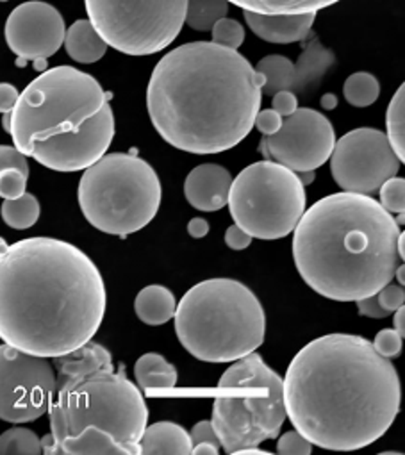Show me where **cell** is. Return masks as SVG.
I'll return each mask as SVG.
<instances>
[{"instance_id":"6da1fadb","label":"cell","mask_w":405,"mask_h":455,"mask_svg":"<svg viewBox=\"0 0 405 455\" xmlns=\"http://www.w3.org/2000/svg\"><path fill=\"white\" fill-rule=\"evenodd\" d=\"M282 382L286 416L295 430L325 450L366 448L400 412L398 371L362 336L313 339L293 357Z\"/></svg>"},{"instance_id":"7a4b0ae2","label":"cell","mask_w":405,"mask_h":455,"mask_svg":"<svg viewBox=\"0 0 405 455\" xmlns=\"http://www.w3.org/2000/svg\"><path fill=\"white\" fill-rule=\"evenodd\" d=\"M97 265L75 245L26 238L0 254V339L52 359L90 341L106 315Z\"/></svg>"},{"instance_id":"3957f363","label":"cell","mask_w":405,"mask_h":455,"mask_svg":"<svg viewBox=\"0 0 405 455\" xmlns=\"http://www.w3.org/2000/svg\"><path fill=\"white\" fill-rule=\"evenodd\" d=\"M265 76L238 51L193 42L155 65L147 108L152 125L171 147L220 154L242 143L261 109Z\"/></svg>"},{"instance_id":"277c9868","label":"cell","mask_w":405,"mask_h":455,"mask_svg":"<svg viewBox=\"0 0 405 455\" xmlns=\"http://www.w3.org/2000/svg\"><path fill=\"white\" fill-rule=\"evenodd\" d=\"M398 223L369 195L341 191L304 211L293 229L300 277L334 302H357L393 281Z\"/></svg>"},{"instance_id":"5b68a950","label":"cell","mask_w":405,"mask_h":455,"mask_svg":"<svg viewBox=\"0 0 405 455\" xmlns=\"http://www.w3.org/2000/svg\"><path fill=\"white\" fill-rule=\"evenodd\" d=\"M111 93L74 67L38 76L12 111L15 148L54 172H81L97 163L115 138Z\"/></svg>"},{"instance_id":"8992f818","label":"cell","mask_w":405,"mask_h":455,"mask_svg":"<svg viewBox=\"0 0 405 455\" xmlns=\"http://www.w3.org/2000/svg\"><path fill=\"white\" fill-rule=\"evenodd\" d=\"M49 418L60 453L139 455L148 407L139 387L111 368L58 380Z\"/></svg>"},{"instance_id":"52a82bcc","label":"cell","mask_w":405,"mask_h":455,"mask_svg":"<svg viewBox=\"0 0 405 455\" xmlns=\"http://www.w3.org/2000/svg\"><path fill=\"white\" fill-rule=\"evenodd\" d=\"M173 318L180 345L204 363H234L265 341V309L256 293L234 279L195 284Z\"/></svg>"},{"instance_id":"ba28073f","label":"cell","mask_w":405,"mask_h":455,"mask_svg":"<svg viewBox=\"0 0 405 455\" xmlns=\"http://www.w3.org/2000/svg\"><path fill=\"white\" fill-rule=\"evenodd\" d=\"M282 384V377L256 352L224 371L211 423L227 453L236 455L279 435L286 419Z\"/></svg>"},{"instance_id":"9c48e42d","label":"cell","mask_w":405,"mask_h":455,"mask_svg":"<svg viewBox=\"0 0 405 455\" xmlns=\"http://www.w3.org/2000/svg\"><path fill=\"white\" fill-rule=\"evenodd\" d=\"M79 205L100 233L134 235L155 218L161 182L155 170L132 154H104L79 180Z\"/></svg>"},{"instance_id":"30bf717a","label":"cell","mask_w":405,"mask_h":455,"mask_svg":"<svg viewBox=\"0 0 405 455\" xmlns=\"http://www.w3.org/2000/svg\"><path fill=\"white\" fill-rule=\"evenodd\" d=\"M227 204L247 235L281 240L293 233L306 211V188L297 172L266 159L247 166L233 180Z\"/></svg>"},{"instance_id":"8fae6325","label":"cell","mask_w":405,"mask_h":455,"mask_svg":"<svg viewBox=\"0 0 405 455\" xmlns=\"http://www.w3.org/2000/svg\"><path fill=\"white\" fill-rule=\"evenodd\" d=\"M91 26L127 56H150L180 33L187 0H84Z\"/></svg>"},{"instance_id":"7c38bea8","label":"cell","mask_w":405,"mask_h":455,"mask_svg":"<svg viewBox=\"0 0 405 455\" xmlns=\"http://www.w3.org/2000/svg\"><path fill=\"white\" fill-rule=\"evenodd\" d=\"M54 366L12 345H0V419L31 423L49 412L56 393Z\"/></svg>"},{"instance_id":"4fadbf2b","label":"cell","mask_w":405,"mask_h":455,"mask_svg":"<svg viewBox=\"0 0 405 455\" xmlns=\"http://www.w3.org/2000/svg\"><path fill=\"white\" fill-rule=\"evenodd\" d=\"M330 172L341 189L371 195L400 170L401 161L378 129L361 127L334 143Z\"/></svg>"},{"instance_id":"5bb4252c","label":"cell","mask_w":405,"mask_h":455,"mask_svg":"<svg viewBox=\"0 0 405 455\" xmlns=\"http://www.w3.org/2000/svg\"><path fill=\"white\" fill-rule=\"evenodd\" d=\"M336 143L330 120L309 108H298L286 116L281 129L265 136L259 152L293 172H314L327 163Z\"/></svg>"},{"instance_id":"9a60e30c","label":"cell","mask_w":405,"mask_h":455,"mask_svg":"<svg viewBox=\"0 0 405 455\" xmlns=\"http://www.w3.org/2000/svg\"><path fill=\"white\" fill-rule=\"evenodd\" d=\"M67 28L61 13L42 0L24 3L6 22V44L24 61H47L65 42Z\"/></svg>"},{"instance_id":"2e32d148","label":"cell","mask_w":405,"mask_h":455,"mask_svg":"<svg viewBox=\"0 0 405 455\" xmlns=\"http://www.w3.org/2000/svg\"><path fill=\"white\" fill-rule=\"evenodd\" d=\"M334 63V52L325 49L318 38H313L306 45L297 63L281 54L266 56L256 67L265 76L261 93L275 95L277 92H291L295 95H307L316 92Z\"/></svg>"},{"instance_id":"e0dca14e","label":"cell","mask_w":405,"mask_h":455,"mask_svg":"<svg viewBox=\"0 0 405 455\" xmlns=\"http://www.w3.org/2000/svg\"><path fill=\"white\" fill-rule=\"evenodd\" d=\"M231 184L233 177L227 168L206 163L189 172L184 182V195L191 207L213 212L227 205Z\"/></svg>"},{"instance_id":"ac0fdd59","label":"cell","mask_w":405,"mask_h":455,"mask_svg":"<svg viewBox=\"0 0 405 455\" xmlns=\"http://www.w3.org/2000/svg\"><path fill=\"white\" fill-rule=\"evenodd\" d=\"M316 20V13L306 15H259L245 12V22L256 36L268 44L290 45L304 42Z\"/></svg>"},{"instance_id":"d6986e66","label":"cell","mask_w":405,"mask_h":455,"mask_svg":"<svg viewBox=\"0 0 405 455\" xmlns=\"http://www.w3.org/2000/svg\"><path fill=\"white\" fill-rule=\"evenodd\" d=\"M52 361H54V370H56L58 380L90 373L95 370L115 368L111 352L106 347H102L91 339L86 341L84 345L74 348L72 352L52 357Z\"/></svg>"},{"instance_id":"ffe728a7","label":"cell","mask_w":405,"mask_h":455,"mask_svg":"<svg viewBox=\"0 0 405 455\" xmlns=\"http://www.w3.org/2000/svg\"><path fill=\"white\" fill-rule=\"evenodd\" d=\"M141 453L145 455H186L191 453V437L180 425L173 421H157L147 425L141 439Z\"/></svg>"},{"instance_id":"44dd1931","label":"cell","mask_w":405,"mask_h":455,"mask_svg":"<svg viewBox=\"0 0 405 455\" xmlns=\"http://www.w3.org/2000/svg\"><path fill=\"white\" fill-rule=\"evenodd\" d=\"M68 56L83 65L100 61L107 52V44L100 38L90 20H77L67 29L63 42Z\"/></svg>"},{"instance_id":"7402d4cb","label":"cell","mask_w":405,"mask_h":455,"mask_svg":"<svg viewBox=\"0 0 405 455\" xmlns=\"http://www.w3.org/2000/svg\"><path fill=\"white\" fill-rule=\"evenodd\" d=\"M175 309L177 300L173 293L161 284L143 288L134 300L136 316L147 325H164L175 316Z\"/></svg>"},{"instance_id":"603a6c76","label":"cell","mask_w":405,"mask_h":455,"mask_svg":"<svg viewBox=\"0 0 405 455\" xmlns=\"http://www.w3.org/2000/svg\"><path fill=\"white\" fill-rule=\"evenodd\" d=\"M136 382L141 389H171L177 384V368L168 363L161 354L148 352L134 364Z\"/></svg>"},{"instance_id":"cb8c5ba5","label":"cell","mask_w":405,"mask_h":455,"mask_svg":"<svg viewBox=\"0 0 405 455\" xmlns=\"http://www.w3.org/2000/svg\"><path fill=\"white\" fill-rule=\"evenodd\" d=\"M227 3L259 15H306L329 8L339 0H227Z\"/></svg>"},{"instance_id":"d4e9b609","label":"cell","mask_w":405,"mask_h":455,"mask_svg":"<svg viewBox=\"0 0 405 455\" xmlns=\"http://www.w3.org/2000/svg\"><path fill=\"white\" fill-rule=\"evenodd\" d=\"M40 202L33 193H24L19 198H10L3 202L0 212H3V220L12 229L26 231L38 221L40 218Z\"/></svg>"},{"instance_id":"484cf974","label":"cell","mask_w":405,"mask_h":455,"mask_svg":"<svg viewBox=\"0 0 405 455\" xmlns=\"http://www.w3.org/2000/svg\"><path fill=\"white\" fill-rule=\"evenodd\" d=\"M229 13L227 0H187L184 22L195 31H211Z\"/></svg>"},{"instance_id":"4316f807","label":"cell","mask_w":405,"mask_h":455,"mask_svg":"<svg viewBox=\"0 0 405 455\" xmlns=\"http://www.w3.org/2000/svg\"><path fill=\"white\" fill-rule=\"evenodd\" d=\"M405 88L403 84L394 93L385 113V136L398 159L405 161Z\"/></svg>"},{"instance_id":"83f0119b","label":"cell","mask_w":405,"mask_h":455,"mask_svg":"<svg viewBox=\"0 0 405 455\" xmlns=\"http://www.w3.org/2000/svg\"><path fill=\"white\" fill-rule=\"evenodd\" d=\"M343 93L350 106L368 108L377 102L380 95V84L375 76L368 72H355L346 79Z\"/></svg>"},{"instance_id":"f1b7e54d","label":"cell","mask_w":405,"mask_h":455,"mask_svg":"<svg viewBox=\"0 0 405 455\" xmlns=\"http://www.w3.org/2000/svg\"><path fill=\"white\" fill-rule=\"evenodd\" d=\"M42 441L31 428L13 427L0 435V455H40Z\"/></svg>"},{"instance_id":"f546056e","label":"cell","mask_w":405,"mask_h":455,"mask_svg":"<svg viewBox=\"0 0 405 455\" xmlns=\"http://www.w3.org/2000/svg\"><path fill=\"white\" fill-rule=\"evenodd\" d=\"M211 31H213V44L231 51H238L245 42V29L234 19H227V17L220 19Z\"/></svg>"},{"instance_id":"4dcf8cb0","label":"cell","mask_w":405,"mask_h":455,"mask_svg":"<svg viewBox=\"0 0 405 455\" xmlns=\"http://www.w3.org/2000/svg\"><path fill=\"white\" fill-rule=\"evenodd\" d=\"M380 205L393 214H403L405 211V180L401 177L387 179L380 188Z\"/></svg>"},{"instance_id":"1f68e13d","label":"cell","mask_w":405,"mask_h":455,"mask_svg":"<svg viewBox=\"0 0 405 455\" xmlns=\"http://www.w3.org/2000/svg\"><path fill=\"white\" fill-rule=\"evenodd\" d=\"M28 179H29V175H26L15 168L0 172V196H3L4 200L22 196L28 189Z\"/></svg>"},{"instance_id":"d6a6232c","label":"cell","mask_w":405,"mask_h":455,"mask_svg":"<svg viewBox=\"0 0 405 455\" xmlns=\"http://www.w3.org/2000/svg\"><path fill=\"white\" fill-rule=\"evenodd\" d=\"M277 451L281 455H309L313 451V444L298 430H290L281 435Z\"/></svg>"},{"instance_id":"836d02e7","label":"cell","mask_w":405,"mask_h":455,"mask_svg":"<svg viewBox=\"0 0 405 455\" xmlns=\"http://www.w3.org/2000/svg\"><path fill=\"white\" fill-rule=\"evenodd\" d=\"M401 341H403V338L394 329H384L375 336L371 345L380 355L391 359V357H398L401 354Z\"/></svg>"},{"instance_id":"e575fe53","label":"cell","mask_w":405,"mask_h":455,"mask_svg":"<svg viewBox=\"0 0 405 455\" xmlns=\"http://www.w3.org/2000/svg\"><path fill=\"white\" fill-rule=\"evenodd\" d=\"M378 304L382 309H385L389 315L394 313L398 307H403L405 304V291L400 284H394L393 281L387 283L384 288H380L375 293Z\"/></svg>"},{"instance_id":"d590c367","label":"cell","mask_w":405,"mask_h":455,"mask_svg":"<svg viewBox=\"0 0 405 455\" xmlns=\"http://www.w3.org/2000/svg\"><path fill=\"white\" fill-rule=\"evenodd\" d=\"M20 170L22 173L29 175V164H28V157L19 152L15 147H8V145H0V172L4 170Z\"/></svg>"},{"instance_id":"8d00e7d4","label":"cell","mask_w":405,"mask_h":455,"mask_svg":"<svg viewBox=\"0 0 405 455\" xmlns=\"http://www.w3.org/2000/svg\"><path fill=\"white\" fill-rule=\"evenodd\" d=\"M282 122H284V116H281L277 111H274V109H265V111H261V109H259V113L256 115L254 125H256V129H258L259 132H263L265 136H272V134H275V132L281 129Z\"/></svg>"},{"instance_id":"74e56055","label":"cell","mask_w":405,"mask_h":455,"mask_svg":"<svg viewBox=\"0 0 405 455\" xmlns=\"http://www.w3.org/2000/svg\"><path fill=\"white\" fill-rule=\"evenodd\" d=\"M189 437H191V444L213 443L217 448H222L220 439H218V435H217V432H215L211 421H198V423L191 428Z\"/></svg>"},{"instance_id":"f35d334b","label":"cell","mask_w":405,"mask_h":455,"mask_svg":"<svg viewBox=\"0 0 405 455\" xmlns=\"http://www.w3.org/2000/svg\"><path fill=\"white\" fill-rule=\"evenodd\" d=\"M274 111H277L281 116H290L298 109V99L291 92H277L274 95Z\"/></svg>"},{"instance_id":"ab89813d","label":"cell","mask_w":405,"mask_h":455,"mask_svg":"<svg viewBox=\"0 0 405 455\" xmlns=\"http://www.w3.org/2000/svg\"><path fill=\"white\" fill-rule=\"evenodd\" d=\"M252 240L254 238L250 235H247L243 229H240L238 225L229 227L227 233H226V245L229 249H233V251H245V249H249Z\"/></svg>"},{"instance_id":"60d3db41","label":"cell","mask_w":405,"mask_h":455,"mask_svg":"<svg viewBox=\"0 0 405 455\" xmlns=\"http://www.w3.org/2000/svg\"><path fill=\"white\" fill-rule=\"evenodd\" d=\"M355 306H357V311H359V315H361V316L377 318V320H378V318H385V316H389V313H387L385 309H382V307H380V304H378V300H377V297H375V295L357 300V302H355Z\"/></svg>"},{"instance_id":"b9f144b4","label":"cell","mask_w":405,"mask_h":455,"mask_svg":"<svg viewBox=\"0 0 405 455\" xmlns=\"http://www.w3.org/2000/svg\"><path fill=\"white\" fill-rule=\"evenodd\" d=\"M19 97H20V93L17 92V88L13 84L0 83V113L3 115L12 113Z\"/></svg>"},{"instance_id":"7bdbcfd3","label":"cell","mask_w":405,"mask_h":455,"mask_svg":"<svg viewBox=\"0 0 405 455\" xmlns=\"http://www.w3.org/2000/svg\"><path fill=\"white\" fill-rule=\"evenodd\" d=\"M187 235L191 238H195V240H200V238L208 236L210 235V223H208V220L198 218V216L189 220V223H187Z\"/></svg>"},{"instance_id":"ee69618b","label":"cell","mask_w":405,"mask_h":455,"mask_svg":"<svg viewBox=\"0 0 405 455\" xmlns=\"http://www.w3.org/2000/svg\"><path fill=\"white\" fill-rule=\"evenodd\" d=\"M218 451H220V448H217L213 443H198V444H193V448H191V453H195V455H200V453L217 455Z\"/></svg>"},{"instance_id":"f6af8a7d","label":"cell","mask_w":405,"mask_h":455,"mask_svg":"<svg viewBox=\"0 0 405 455\" xmlns=\"http://www.w3.org/2000/svg\"><path fill=\"white\" fill-rule=\"evenodd\" d=\"M393 325H394V331L403 338V336H405V309H403V307H398V309L394 311Z\"/></svg>"},{"instance_id":"bcb514c9","label":"cell","mask_w":405,"mask_h":455,"mask_svg":"<svg viewBox=\"0 0 405 455\" xmlns=\"http://www.w3.org/2000/svg\"><path fill=\"white\" fill-rule=\"evenodd\" d=\"M40 441H42V453H60L52 434H47V435L42 437Z\"/></svg>"},{"instance_id":"7dc6e473","label":"cell","mask_w":405,"mask_h":455,"mask_svg":"<svg viewBox=\"0 0 405 455\" xmlns=\"http://www.w3.org/2000/svg\"><path fill=\"white\" fill-rule=\"evenodd\" d=\"M322 108L330 111V109H336L338 108V97L334 93H327L322 97Z\"/></svg>"},{"instance_id":"c3c4849f","label":"cell","mask_w":405,"mask_h":455,"mask_svg":"<svg viewBox=\"0 0 405 455\" xmlns=\"http://www.w3.org/2000/svg\"><path fill=\"white\" fill-rule=\"evenodd\" d=\"M396 251H398V258L403 259L405 258V235L400 233L398 240H396Z\"/></svg>"},{"instance_id":"681fc988","label":"cell","mask_w":405,"mask_h":455,"mask_svg":"<svg viewBox=\"0 0 405 455\" xmlns=\"http://www.w3.org/2000/svg\"><path fill=\"white\" fill-rule=\"evenodd\" d=\"M403 272H405L403 265H401V267H396V270H394V275L398 277V281H400V286H403V283H405V275H403Z\"/></svg>"},{"instance_id":"f907efd6","label":"cell","mask_w":405,"mask_h":455,"mask_svg":"<svg viewBox=\"0 0 405 455\" xmlns=\"http://www.w3.org/2000/svg\"><path fill=\"white\" fill-rule=\"evenodd\" d=\"M4 129H6V132H10V127H12V113H6L4 115Z\"/></svg>"},{"instance_id":"816d5d0a","label":"cell","mask_w":405,"mask_h":455,"mask_svg":"<svg viewBox=\"0 0 405 455\" xmlns=\"http://www.w3.org/2000/svg\"><path fill=\"white\" fill-rule=\"evenodd\" d=\"M10 245L6 243V240L4 238H0V254H3V252H6V249H8Z\"/></svg>"},{"instance_id":"f5cc1de1","label":"cell","mask_w":405,"mask_h":455,"mask_svg":"<svg viewBox=\"0 0 405 455\" xmlns=\"http://www.w3.org/2000/svg\"><path fill=\"white\" fill-rule=\"evenodd\" d=\"M0 3H8V0H0Z\"/></svg>"}]
</instances>
